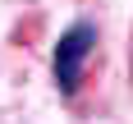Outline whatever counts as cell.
I'll list each match as a JSON object with an SVG mask.
<instances>
[{
	"label": "cell",
	"instance_id": "6da1fadb",
	"mask_svg": "<svg viewBox=\"0 0 133 124\" xmlns=\"http://www.w3.org/2000/svg\"><path fill=\"white\" fill-rule=\"evenodd\" d=\"M96 41H101V32H96L92 18H78V23H69L64 32H60V41H55V51H51V74H55V87H60L64 101L78 96L83 69H87V60H92Z\"/></svg>",
	"mask_w": 133,
	"mask_h": 124
}]
</instances>
